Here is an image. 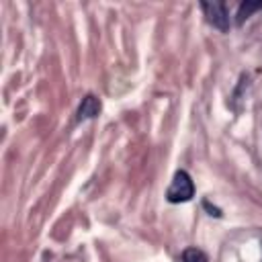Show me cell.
Segmentation results:
<instances>
[{
    "mask_svg": "<svg viewBox=\"0 0 262 262\" xmlns=\"http://www.w3.org/2000/svg\"><path fill=\"white\" fill-rule=\"evenodd\" d=\"M192 194H194V182L190 174L186 170H178L166 190L168 203H186L192 199Z\"/></svg>",
    "mask_w": 262,
    "mask_h": 262,
    "instance_id": "6da1fadb",
    "label": "cell"
},
{
    "mask_svg": "<svg viewBox=\"0 0 262 262\" xmlns=\"http://www.w3.org/2000/svg\"><path fill=\"white\" fill-rule=\"evenodd\" d=\"M201 10L205 12V18L209 25H213L215 29L227 33L231 27V18L227 12V6L223 2H201Z\"/></svg>",
    "mask_w": 262,
    "mask_h": 262,
    "instance_id": "7a4b0ae2",
    "label": "cell"
},
{
    "mask_svg": "<svg viewBox=\"0 0 262 262\" xmlns=\"http://www.w3.org/2000/svg\"><path fill=\"white\" fill-rule=\"evenodd\" d=\"M256 10H260V2H244V4H239L237 14H235V25L237 27L244 25V20L250 18V14L256 12Z\"/></svg>",
    "mask_w": 262,
    "mask_h": 262,
    "instance_id": "277c9868",
    "label": "cell"
},
{
    "mask_svg": "<svg viewBox=\"0 0 262 262\" xmlns=\"http://www.w3.org/2000/svg\"><path fill=\"white\" fill-rule=\"evenodd\" d=\"M260 10H262V2H260Z\"/></svg>",
    "mask_w": 262,
    "mask_h": 262,
    "instance_id": "52a82bcc",
    "label": "cell"
},
{
    "mask_svg": "<svg viewBox=\"0 0 262 262\" xmlns=\"http://www.w3.org/2000/svg\"><path fill=\"white\" fill-rule=\"evenodd\" d=\"M100 113V100L94 96V94H86L78 106V113H76V121H88V119H94L96 115Z\"/></svg>",
    "mask_w": 262,
    "mask_h": 262,
    "instance_id": "3957f363",
    "label": "cell"
},
{
    "mask_svg": "<svg viewBox=\"0 0 262 262\" xmlns=\"http://www.w3.org/2000/svg\"><path fill=\"white\" fill-rule=\"evenodd\" d=\"M180 260H182V262H209V260H207V254H205L203 250H199V248H186V250L182 252Z\"/></svg>",
    "mask_w": 262,
    "mask_h": 262,
    "instance_id": "5b68a950",
    "label": "cell"
},
{
    "mask_svg": "<svg viewBox=\"0 0 262 262\" xmlns=\"http://www.w3.org/2000/svg\"><path fill=\"white\" fill-rule=\"evenodd\" d=\"M203 205H205V209H209V215H215V217H221V211H219V209H215V207H211V205H209L207 201H205Z\"/></svg>",
    "mask_w": 262,
    "mask_h": 262,
    "instance_id": "8992f818",
    "label": "cell"
}]
</instances>
